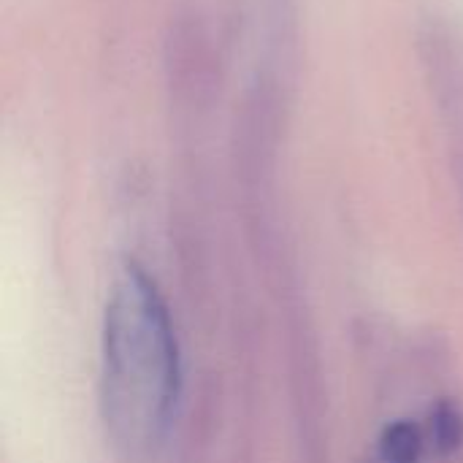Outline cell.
<instances>
[{
	"instance_id": "3957f363",
	"label": "cell",
	"mask_w": 463,
	"mask_h": 463,
	"mask_svg": "<svg viewBox=\"0 0 463 463\" xmlns=\"http://www.w3.org/2000/svg\"><path fill=\"white\" fill-rule=\"evenodd\" d=\"M426 434L431 442V450L442 461H461L463 458V410L450 402L439 399L429 410Z\"/></svg>"
},
{
	"instance_id": "6da1fadb",
	"label": "cell",
	"mask_w": 463,
	"mask_h": 463,
	"mask_svg": "<svg viewBox=\"0 0 463 463\" xmlns=\"http://www.w3.org/2000/svg\"><path fill=\"white\" fill-rule=\"evenodd\" d=\"M182 393L174 320L155 279L128 260L103 312L100 410L106 434L128 461L149 458L171 429Z\"/></svg>"
},
{
	"instance_id": "7a4b0ae2",
	"label": "cell",
	"mask_w": 463,
	"mask_h": 463,
	"mask_svg": "<svg viewBox=\"0 0 463 463\" xmlns=\"http://www.w3.org/2000/svg\"><path fill=\"white\" fill-rule=\"evenodd\" d=\"M431 450L426 423L399 418L383 426L377 437V450L369 463H423Z\"/></svg>"
}]
</instances>
